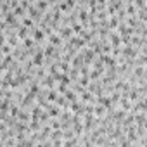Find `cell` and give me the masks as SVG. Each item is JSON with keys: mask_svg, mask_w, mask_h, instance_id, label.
I'll return each instance as SVG.
<instances>
[{"mask_svg": "<svg viewBox=\"0 0 147 147\" xmlns=\"http://www.w3.org/2000/svg\"><path fill=\"white\" fill-rule=\"evenodd\" d=\"M83 109H85V104H82L80 100H75L69 104V113L73 116H78V118H83Z\"/></svg>", "mask_w": 147, "mask_h": 147, "instance_id": "cell-1", "label": "cell"}, {"mask_svg": "<svg viewBox=\"0 0 147 147\" xmlns=\"http://www.w3.org/2000/svg\"><path fill=\"white\" fill-rule=\"evenodd\" d=\"M40 87H45L47 90H54V88H55V80H54L52 76H49V75H45V78L42 80V83H40Z\"/></svg>", "mask_w": 147, "mask_h": 147, "instance_id": "cell-5", "label": "cell"}, {"mask_svg": "<svg viewBox=\"0 0 147 147\" xmlns=\"http://www.w3.org/2000/svg\"><path fill=\"white\" fill-rule=\"evenodd\" d=\"M82 104H95V95H92L90 92H83V94H80V99H78Z\"/></svg>", "mask_w": 147, "mask_h": 147, "instance_id": "cell-4", "label": "cell"}, {"mask_svg": "<svg viewBox=\"0 0 147 147\" xmlns=\"http://www.w3.org/2000/svg\"><path fill=\"white\" fill-rule=\"evenodd\" d=\"M0 52H2V55H11V54H12V47L5 43V45L0 47Z\"/></svg>", "mask_w": 147, "mask_h": 147, "instance_id": "cell-12", "label": "cell"}, {"mask_svg": "<svg viewBox=\"0 0 147 147\" xmlns=\"http://www.w3.org/2000/svg\"><path fill=\"white\" fill-rule=\"evenodd\" d=\"M106 114H107V111H106L102 106H99V104L94 106V118H95V119H97V118H106Z\"/></svg>", "mask_w": 147, "mask_h": 147, "instance_id": "cell-8", "label": "cell"}, {"mask_svg": "<svg viewBox=\"0 0 147 147\" xmlns=\"http://www.w3.org/2000/svg\"><path fill=\"white\" fill-rule=\"evenodd\" d=\"M49 43H50L52 47H55V49H57V47H61V45H62V38H61L57 33H52V35L49 36Z\"/></svg>", "mask_w": 147, "mask_h": 147, "instance_id": "cell-7", "label": "cell"}, {"mask_svg": "<svg viewBox=\"0 0 147 147\" xmlns=\"http://www.w3.org/2000/svg\"><path fill=\"white\" fill-rule=\"evenodd\" d=\"M30 36L33 38V42H35V43H40V42H43V40H45V33H43V30H42V28H38V26H35V28H31V30H30Z\"/></svg>", "mask_w": 147, "mask_h": 147, "instance_id": "cell-2", "label": "cell"}, {"mask_svg": "<svg viewBox=\"0 0 147 147\" xmlns=\"http://www.w3.org/2000/svg\"><path fill=\"white\" fill-rule=\"evenodd\" d=\"M45 95H47L49 104H54V102L57 100V97H59V94L55 92V88H54V90H47V94H45Z\"/></svg>", "mask_w": 147, "mask_h": 147, "instance_id": "cell-11", "label": "cell"}, {"mask_svg": "<svg viewBox=\"0 0 147 147\" xmlns=\"http://www.w3.org/2000/svg\"><path fill=\"white\" fill-rule=\"evenodd\" d=\"M16 35H18V38H19V40H24V38H28V36H30V30H28V28H24V26H19V28L16 30Z\"/></svg>", "mask_w": 147, "mask_h": 147, "instance_id": "cell-9", "label": "cell"}, {"mask_svg": "<svg viewBox=\"0 0 147 147\" xmlns=\"http://www.w3.org/2000/svg\"><path fill=\"white\" fill-rule=\"evenodd\" d=\"M64 99H66V100H67V102L71 104V102H75V100H78V95H76L75 92H73L71 88H67V92L64 94Z\"/></svg>", "mask_w": 147, "mask_h": 147, "instance_id": "cell-10", "label": "cell"}, {"mask_svg": "<svg viewBox=\"0 0 147 147\" xmlns=\"http://www.w3.org/2000/svg\"><path fill=\"white\" fill-rule=\"evenodd\" d=\"M61 111H62V109H61V107H57L55 104H49V106L45 107V113L49 114V118H50V119H57V118H59V114H61Z\"/></svg>", "mask_w": 147, "mask_h": 147, "instance_id": "cell-3", "label": "cell"}, {"mask_svg": "<svg viewBox=\"0 0 147 147\" xmlns=\"http://www.w3.org/2000/svg\"><path fill=\"white\" fill-rule=\"evenodd\" d=\"M42 113H43V109H42L38 104H33V106H31V111H30V119H38Z\"/></svg>", "mask_w": 147, "mask_h": 147, "instance_id": "cell-6", "label": "cell"}, {"mask_svg": "<svg viewBox=\"0 0 147 147\" xmlns=\"http://www.w3.org/2000/svg\"><path fill=\"white\" fill-rule=\"evenodd\" d=\"M2 59H4V55H2V52H0V61H2Z\"/></svg>", "mask_w": 147, "mask_h": 147, "instance_id": "cell-13", "label": "cell"}]
</instances>
